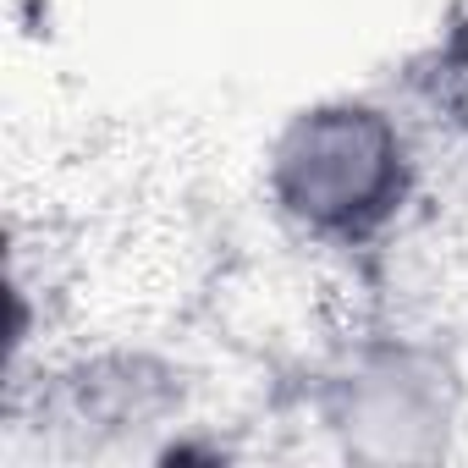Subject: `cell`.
Returning <instances> with one entry per match:
<instances>
[{
	"instance_id": "obj_1",
	"label": "cell",
	"mask_w": 468,
	"mask_h": 468,
	"mask_svg": "<svg viewBox=\"0 0 468 468\" xmlns=\"http://www.w3.org/2000/svg\"><path fill=\"white\" fill-rule=\"evenodd\" d=\"M419 144L408 122L364 94H331L282 122L265 149L271 209L320 249H369L419 198Z\"/></svg>"
}]
</instances>
